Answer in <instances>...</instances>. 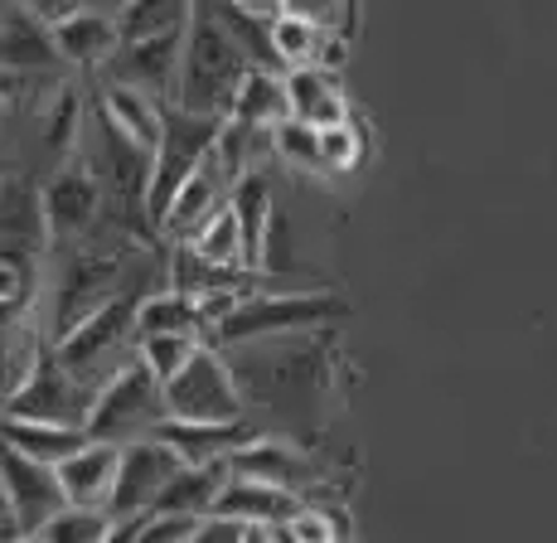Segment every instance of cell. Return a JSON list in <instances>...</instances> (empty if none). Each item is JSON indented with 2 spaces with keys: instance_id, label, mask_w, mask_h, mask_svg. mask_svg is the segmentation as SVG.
<instances>
[{
  "instance_id": "f6af8a7d",
  "label": "cell",
  "mask_w": 557,
  "mask_h": 543,
  "mask_svg": "<svg viewBox=\"0 0 557 543\" xmlns=\"http://www.w3.org/2000/svg\"><path fill=\"white\" fill-rule=\"evenodd\" d=\"M276 539H282V543H292V539H286V534H282V529H276Z\"/></svg>"
},
{
  "instance_id": "d590c367",
  "label": "cell",
  "mask_w": 557,
  "mask_h": 543,
  "mask_svg": "<svg viewBox=\"0 0 557 543\" xmlns=\"http://www.w3.org/2000/svg\"><path fill=\"white\" fill-rule=\"evenodd\" d=\"M272 151L282 156V161H292V165H301V170H325V156H320V132L315 126H306V122H282L272 132Z\"/></svg>"
},
{
  "instance_id": "e0dca14e",
  "label": "cell",
  "mask_w": 557,
  "mask_h": 543,
  "mask_svg": "<svg viewBox=\"0 0 557 543\" xmlns=\"http://www.w3.org/2000/svg\"><path fill=\"white\" fill-rule=\"evenodd\" d=\"M116 466H122V446H107V442H88L83 452H73L69 461H59L63 495H69L73 509H102L107 515V499H112L116 485Z\"/></svg>"
},
{
  "instance_id": "603a6c76",
  "label": "cell",
  "mask_w": 557,
  "mask_h": 543,
  "mask_svg": "<svg viewBox=\"0 0 557 543\" xmlns=\"http://www.w3.org/2000/svg\"><path fill=\"white\" fill-rule=\"evenodd\" d=\"M170 292L195 296V301H203V296H213V292H248V272L213 268L195 243H180V248L170 252Z\"/></svg>"
},
{
  "instance_id": "7bdbcfd3",
  "label": "cell",
  "mask_w": 557,
  "mask_h": 543,
  "mask_svg": "<svg viewBox=\"0 0 557 543\" xmlns=\"http://www.w3.org/2000/svg\"><path fill=\"white\" fill-rule=\"evenodd\" d=\"M243 543H282L276 525H243Z\"/></svg>"
},
{
  "instance_id": "8fae6325",
  "label": "cell",
  "mask_w": 557,
  "mask_h": 543,
  "mask_svg": "<svg viewBox=\"0 0 557 543\" xmlns=\"http://www.w3.org/2000/svg\"><path fill=\"white\" fill-rule=\"evenodd\" d=\"M185 35L189 29H175V35H160V39H141V45H122L107 63V78L116 88H136L156 102H175L180 88V69H185Z\"/></svg>"
},
{
  "instance_id": "2e32d148",
  "label": "cell",
  "mask_w": 557,
  "mask_h": 543,
  "mask_svg": "<svg viewBox=\"0 0 557 543\" xmlns=\"http://www.w3.org/2000/svg\"><path fill=\"white\" fill-rule=\"evenodd\" d=\"M257 436H267V432H262V428H252L248 418H243V422H175V418H165V422L156 428V442L175 446L180 461H185V466L228 461L233 452L252 446Z\"/></svg>"
},
{
  "instance_id": "f1b7e54d",
  "label": "cell",
  "mask_w": 557,
  "mask_h": 543,
  "mask_svg": "<svg viewBox=\"0 0 557 543\" xmlns=\"http://www.w3.org/2000/svg\"><path fill=\"white\" fill-rule=\"evenodd\" d=\"M141 340L151 335H209V325H203V311L195 296H180V292H156L151 301H141Z\"/></svg>"
},
{
  "instance_id": "7a4b0ae2",
  "label": "cell",
  "mask_w": 557,
  "mask_h": 543,
  "mask_svg": "<svg viewBox=\"0 0 557 543\" xmlns=\"http://www.w3.org/2000/svg\"><path fill=\"white\" fill-rule=\"evenodd\" d=\"M141 301L146 296H122V301L102 306L92 321H83L69 340L53 345L59 365L98 393L116 374H126L132 365H141V330H136V321H141Z\"/></svg>"
},
{
  "instance_id": "836d02e7",
  "label": "cell",
  "mask_w": 557,
  "mask_h": 543,
  "mask_svg": "<svg viewBox=\"0 0 557 543\" xmlns=\"http://www.w3.org/2000/svg\"><path fill=\"white\" fill-rule=\"evenodd\" d=\"M199 349H203L199 335H151V340H141V365L151 369L160 383H170Z\"/></svg>"
},
{
  "instance_id": "ee69618b",
  "label": "cell",
  "mask_w": 557,
  "mask_h": 543,
  "mask_svg": "<svg viewBox=\"0 0 557 543\" xmlns=\"http://www.w3.org/2000/svg\"><path fill=\"white\" fill-rule=\"evenodd\" d=\"M20 543H45V534H29V539H20Z\"/></svg>"
},
{
  "instance_id": "d6a6232c",
  "label": "cell",
  "mask_w": 557,
  "mask_h": 543,
  "mask_svg": "<svg viewBox=\"0 0 557 543\" xmlns=\"http://www.w3.org/2000/svg\"><path fill=\"white\" fill-rule=\"evenodd\" d=\"M195 248L213 262V268H243V272H248V262H243V229H238L233 205L213 214V223L195 238Z\"/></svg>"
},
{
  "instance_id": "cb8c5ba5",
  "label": "cell",
  "mask_w": 557,
  "mask_h": 543,
  "mask_svg": "<svg viewBox=\"0 0 557 543\" xmlns=\"http://www.w3.org/2000/svg\"><path fill=\"white\" fill-rule=\"evenodd\" d=\"M98 108L112 116V122L122 126V132L132 136L136 146H146V151H156V146H160V132H165V102L146 98V92H136V88H116V83H102Z\"/></svg>"
},
{
  "instance_id": "4dcf8cb0",
  "label": "cell",
  "mask_w": 557,
  "mask_h": 543,
  "mask_svg": "<svg viewBox=\"0 0 557 543\" xmlns=\"http://www.w3.org/2000/svg\"><path fill=\"white\" fill-rule=\"evenodd\" d=\"M39 359H45V349H39V330L29 321L5 325V403L35 379Z\"/></svg>"
},
{
  "instance_id": "74e56055",
  "label": "cell",
  "mask_w": 557,
  "mask_h": 543,
  "mask_svg": "<svg viewBox=\"0 0 557 543\" xmlns=\"http://www.w3.org/2000/svg\"><path fill=\"white\" fill-rule=\"evenodd\" d=\"M107 529H112V519L102 509H63L45 529V543H102Z\"/></svg>"
},
{
  "instance_id": "5b68a950",
  "label": "cell",
  "mask_w": 557,
  "mask_h": 543,
  "mask_svg": "<svg viewBox=\"0 0 557 543\" xmlns=\"http://www.w3.org/2000/svg\"><path fill=\"white\" fill-rule=\"evenodd\" d=\"M339 316H349L345 296H330V292H257L219 330H213V340H219V349L252 345L257 335H296V330L339 321Z\"/></svg>"
},
{
  "instance_id": "5bb4252c",
  "label": "cell",
  "mask_w": 557,
  "mask_h": 543,
  "mask_svg": "<svg viewBox=\"0 0 557 543\" xmlns=\"http://www.w3.org/2000/svg\"><path fill=\"white\" fill-rule=\"evenodd\" d=\"M5 73L15 78H53L63 69V49H59V29L39 15L35 5H10L5 10Z\"/></svg>"
},
{
  "instance_id": "1f68e13d",
  "label": "cell",
  "mask_w": 557,
  "mask_h": 543,
  "mask_svg": "<svg viewBox=\"0 0 557 543\" xmlns=\"http://www.w3.org/2000/svg\"><path fill=\"white\" fill-rule=\"evenodd\" d=\"M272 39H276V54H282L286 73H292V69H306V63H315L320 39H325V35H320L310 20L296 15V10H282V15H276V25H272Z\"/></svg>"
},
{
  "instance_id": "7402d4cb",
  "label": "cell",
  "mask_w": 557,
  "mask_h": 543,
  "mask_svg": "<svg viewBox=\"0 0 557 543\" xmlns=\"http://www.w3.org/2000/svg\"><path fill=\"white\" fill-rule=\"evenodd\" d=\"M228 461L213 466H185L165 490H160L151 515H189V519H209L213 505H219V490L228 485Z\"/></svg>"
},
{
  "instance_id": "3957f363",
  "label": "cell",
  "mask_w": 557,
  "mask_h": 543,
  "mask_svg": "<svg viewBox=\"0 0 557 543\" xmlns=\"http://www.w3.org/2000/svg\"><path fill=\"white\" fill-rule=\"evenodd\" d=\"M233 379H248L243 398L276 408L282 418H296V398H320L325 388V359L320 345H228Z\"/></svg>"
},
{
  "instance_id": "f546056e",
  "label": "cell",
  "mask_w": 557,
  "mask_h": 543,
  "mask_svg": "<svg viewBox=\"0 0 557 543\" xmlns=\"http://www.w3.org/2000/svg\"><path fill=\"white\" fill-rule=\"evenodd\" d=\"M195 5H180V0H156V5H116V29H122V45H141V39H160L189 29Z\"/></svg>"
},
{
  "instance_id": "60d3db41",
  "label": "cell",
  "mask_w": 557,
  "mask_h": 543,
  "mask_svg": "<svg viewBox=\"0 0 557 543\" xmlns=\"http://www.w3.org/2000/svg\"><path fill=\"white\" fill-rule=\"evenodd\" d=\"M195 543H243V525H238V519H219V515H209V519L199 525Z\"/></svg>"
},
{
  "instance_id": "b9f144b4",
  "label": "cell",
  "mask_w": 557,
  "mask_h": 543,
  "mask_svg": "<svg viewBox=\"0 0 557 543\" xmlns=\"http://www.w3.org/2000/svg\"><path fill=\"white\" fill-rule=\"evenodd\" d=\"M141 525H146V515L141 519H112V529H107L102 543H141Z\"/></svg>"
},
{
  "instance_id": "6da1fadb",
  "label": "cell",
  "mask_w": 557,
  "mask_h": 543,
  "mask_svg": "<svg viewBox=\"0 0 557 543\" xmlns=\"http://www.w3.org/2000/svg\"><path fill=\"white\" fill-rule=\"evenodd\" d=\"M248 73L252 63L233 45V35L209 15V5H195V20H189V35H185V69H180L175 108L228 122Z\"/></svg>"
},
{
  "instance_id": "83f0119b",
  "label": "cell",
  "mask_w": 557,
  "mask_h": 543,
  "mask_svg": "<svg viewBox=\"0 0 557 543\" xmlns=\"http://www.w3.org/2000/svg\"><path fill=\"white\" fill-rule=\"evenodd\" d=\"M92 436L83 428H53V422H25V418H5V446H15V452L35 456V461L45 466H59L69 461L73 452H83Z\"/></svg>"
},
{
  "instance_id": "ac0fdd59",
  "label": "cell",
  "mask_w": 557,
  "mask_h": 543,
  "mask_svg": "<svg viewBox=\"0 0 557 543\" xmlns=\"http://www.w3.org/2000/svg\"><path fill=\"white\" fill-rule=\"evenodd\" d=\"M306 499L292 495V490H276L262 481H243V476H228V485L219 490V505L213 515L219 519H238V525H286V519L301 515Z\"/></svg>"
},
{
  "instance_id": "e575fe53",
  "label": "cell",
  "mask_w": 557,
  "mask_h": 543,
  "mask_svg": "<svg viewBox=\"0 0 557 543\" xmlns=\"http://www.w3.org/2000/svg\"><path fill=\"white\" fill-rule=\"evenodd\" d=\"M78 122H83V108H78V88H59L45 112V151L49 156H69L73 151V136H78Z\"/></svg>"
},
{
  "instance_id": "ffe728a7",
  "label": "cell",
  "mask_w": 557,
  "mask_h": 543,
  "mask_svg": "<svg viewBox=\"0 0 557 543\" xmlns=\"http://www.w3.org/2000/svg\"><path fill=\"white\" fill-rule=\"evenodd\" d=\"M286 92H292V122H306V126H315V132H330V126L349 122V108H345V98H339L335 73L315 69V63L286 73Z\"/></svg>"
},
{
  "instance_id": "7c38bea8",
  "label": "cell",
  "mask_w": 557,
  "mask_h": 543,
  "mask_svg": "<svg viewBox=\"0 0 557 543\" xmlns=\"http://www.w3.org/2000/svg\"><path fill=\"white\" fill-rule=\"evenodd\" d=\"M0 476H5V505L20 515L25 534H45L63 509H73L69 495H63L59 471L45 466V461H35V456L15 452V446H5V466H0Z\"/></svg>"
},
{
  "instance_id": "277c9868",
  "label": "cell",
  "mask_w": 557,
  "mask_h": 543,
  "mask_svg": "<svg viewBox=\"0 0 557 543\" xmlns=\"http://www.w3.org/2000/svg\"><path fill=\"white\" fill-rule=\"evenodd\" d=\"M223 136V116H199V112H185L170 102L165 108V132H160V146H156V175H151V219H156V233L165 223L175 195L199 175V165L213 156Z\"/></svg>"
},
{
  "instance_id": "4fadbf2b",
  "label": "cell",
  "mask_w": 557,
  "mask_h": 543,
  "mask_svg": "<svg viewBox=\"0 0 557 543\" xmlns=\"http://www.w3.org/2000/svg\"><path fill=\"white\" fill-rule=\"evenodd\" d=\"M228 471L243 481H262L276 490H292V495H310L315 485H325V466H315L306 452H296L292 442H276V436H257L252 446L228 456Z\"/></svg>"
},
{
  "instance_id": "8992f818",
  "label": "cell",
  "mask_w": 557,
  "mask_h": 543,
  "mask_svg": "<svg viewBox=\"0 0 557 543\" xmlns=\"http://www.w3.org/2000/svg\"><path fill=\"white\" fill-rule=\"evenodd\" d=\"M170 418L165 408V383H160L146 365H132L102 388L98 408L88 418V436L107 446H132L156 436V428Z\"/></svg>"
},
{
  "instance_id": "52a82bcc",
  "label": "cell",
  "mask_w": 557,
  "mask_h": 543,
  "mask_svg": "<svg viewBox=\"0 0 557 543\" xmlns=\"http://www.w3.org/2000/svg\"><path fill=\"white\" fill-rule=\"evenodd\" d=\"M165 408L175 422H243L248 418V398H243L228 359L209 345L165 383Z\"/></svg>"
},
{
  "instance_id": "30bf717a",
  "label": "cell",
  "mask_w": 557,
  "mask_h": 543,
  "mask_svg": "<svg viewBox=\"0 0 557 543\" xmlns=\"http://www.w3.org/2000/svg\"><path fill=\"white\" fill-rule=\"evenodd\" d=\"M185 471L175 446L156 442H132L122 446V466H116V485H112V499H107V519H141L156 509L160 490H165L175 476Z\"/></svg>"
},
{
  "instance_id": "d4e9b609",
  "label": "cell",
  "mask_w": 557,
  "mask_h": 543,
  "mask_svg": "<svg viewBox=\"0 0 557 543\" xmlns=\"http://www.w3.org/2000/svg\"><path fill=\"white\" fill-rule=\"evenodd\" d=\"M233 214H238V229H243V262H248V272H262V248H267V229H272V189H267V180L257 175H243L238 185H233Z\"/></svg>"
},
{
  "instance_id": "44dd1931",
  "label": "cell",
  "mask_w": 557,
  "mask_h": 543,
  "mask_svg": "<svg viewBox=\"0 0 557 543\" xmlns=\"http://www.w3.org/2000/svg\"><path fill=\"white\" fill-rule=\"evenodd\" d=\"M209 15L219 20L223 29L233 35V45L248 54L252 69H267V73H286L282 54H276V39H272V25L282 10H252V5H209Z\"/></svg>"
},
{
  "instance_id": "8d00e7d4",
  "label": "cell",
  "mask_w": 557,
  "mask_h": 543,
  "mask_svg": "<svg viewBox=\"0 0 557 543\" xmlns=\"http://www.w3.org/2000/svg\"><path fill=\"white\" fill-rule=\"evenodd\" d=\"M292 543H345V515L335 509H315V505H301V515L276 525Z\"/></svg>"
},
{
  "instance_id": "f35d334b",
  "label": "cell",
  "mask_w": 557,
  "mask_h": 543,
  "mask_svg": "<svg viewBox=\"0 0 557 543\" xmlns=\"http://www.w3.org/2000/svg\"><path fill=\"white\" fill-rule=\"evenodd\" d=\"M320 156H325V170H349L359 161V132L355 122H339L330 132H320Z\"/></svg>"
},
{
  "instance_id": "d6986e66",
  "label": "cell",
  "mask_w": 557,
  "mask_h": 543,
  "mask_svg": "<svg viewBox=\"0 0 557 543\" xmlns=\"http://www.w3.org/2000/svg\"><path fill=\"white\" fill-rule=\"evenodd\" d=\"M59 49H63V63H73V69H107L112 54L122 49L116 10H78L73 20H63Z\"/></svg>"
},
{
  "instance_id": "ab89813d",
  "label": "cell",
  "mask_w": 557,
  "mask_h": 543,
  "mask_svg": "<svg viewBox=\"0 0 557 543\" xmlns=\"http://www.w3.org/2000/svg\"><path fill=\"white\" fill-rule=\"evenodd\" d=\"M203 519H189V515H146L141 525V543H195Z\"/></svg>"
},
{
  "instance_id": "ba28073f",
  "label": "cell",
  "mask_w": 557,
  "mask_h": 543,
  "mask_svg": "<svg viewBox=\"0 0 557 543\" xmlns=\"http://www.w3.org/2000/svg\"><path fill=\"white\" fill-rule=\"evenodd\" d=\"M102 393L88 388L83 379H73L69 369L59 365V355L45 349L35 379L5 403V418H25V422H53V428H83L88 432V418L98 408Z\"/></svg>"
},
{
  "instance_id": "9c48e42d",
  "label": "cell",
  "mask_w": 557,
  "mask_h": 543,
  "mask_svg": "<svg viewBox=\"0 0 557 543\" xmlns=\"http://www.w3.org/2000/svg\"><path fill=\"white\" fill-rule=\"evenodd\" d=\"M45 219H49V248H73V243H88L92 233L102 229V214H107V199H102V185L83 161L73 165H59L53 175L45 180Z\"/></svg>"
},
{
  "instance_id": "484cf974",
  "label": "cell",
  "mask_w": 557,
  "mask_h": 543,
  "mask_svg": "<svg viewBox=\"0 0 557 543\" xmlns=\"http://www.w3.org/2000/svg\"><path fill=\"white\" fill-rule=\"evenodd\" d=\"M49 243V219H45V195L29 189L25 175L5 180V248L10 252H35Z\"/></svg>"
},
{
  "instance_id": "4316f807",
  "label": "cell",
  "mask_w": 557,
  "mask_h": 543,
  "mask_svg": "<svg viewBox=\"0 0 557 543\" xmlns=\"http://www.w3.org/2000/svg\"><path fill=\"white\" fill-rule=\"evenodd\" d=\"M233 122L262 126V132H276L282 122H292V92H286V73L252 69L248 83H243V92H238V102H233Z\"/></svg>"
},
{
  "instance_id": "9a60e30c",
  "label": "cell",
  "mask_w": 557,
  "mask_h": 543,
  "mask_svg": "<svg viewBox=\"0 0 557 543\" xmlns=\"http://www.w3.org/2000/svg\"><path fill=\"white\" fill-rule=\"evenodd\" d=\"M228 199H233L228 170L219 165V156H209V161L199 165V175L175 195V205H170L165 223H160L165 243H170V248H180V243H195L199 233L213 223V214H219V209H228Z\"/></svg>"
}]
</instances>
